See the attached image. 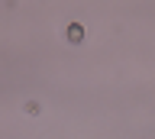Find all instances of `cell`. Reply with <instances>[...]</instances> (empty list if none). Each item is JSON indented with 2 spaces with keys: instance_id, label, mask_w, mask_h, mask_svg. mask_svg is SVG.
I'll return each mask as SVG.
<instances>
[{
  "instance_id": "obj_1",
  "label": "cell",
  "mask_w": 155,
  "mask_h": 139,
  "mask_svg": "<svg viewBox=\"0 0 155 139\" xmlns=\"http://www.w3.org/2000/svg\"><path fill=\"white\" fill-rule=\"evenodd\" d=\"M65 36H68V42H71V45H81V42H84V26H81V23H68Z\"/></svg>"
},
{
  "instance_id": "obj_2",
  "label": "cell",
  "mask_w": 155,
  "mask_h": 139,
  "mask_svg": "<svg viewBox=\"0 0 155 139\" xmlns=\"http://www.w3.org/2000/svg\"><path fill=\"white\" fill-rule=\"evenodd\" d=\"M26 113H32V117L39 113V104H36V100H29V104H26Z\"/></svg>"
}]
</instances>
